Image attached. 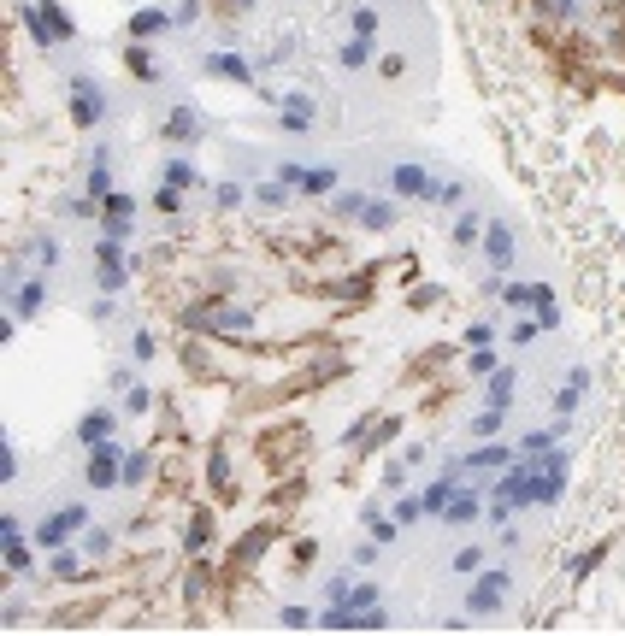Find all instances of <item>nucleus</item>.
Returning <instances> with one entry per match:
<instances>
[{
  "instance_id": "1",
  "label": "nucleus",
  "mask_w": 625,
  "mask_h": 636,
  "mask_svg": "<svg viewBox=\"0 0 625 636\" xmlns=\"http://www.w3.org/2000/svg\"><path fill=\"white\" fill-rule=\"evenodd\" d=\"M184 325L213 330V336H248V330H254V312L248 307H189Z\"/></svg>"
},
{
  "instance_id": "2",
  "label": "nucleus",
  "mask_w": 625,
  "mask_h": 636,
  "mask_svg": "<svg viewBox=\"0 0 625 636\" xmlns=\"http://www.w3.org/2000/svg\"><path fill=\"white\" fill-rule=\"evenodd\" d=\"M83 483L89 489H124V454L113 442H95L89 448V466H83Z\"/></svg>"
},
{
  "instance_id": "3",
  "label": "nucleus",
  "mask_w": 625,
  "mask_h": 636,
  "mask_svg": "<svg viewBox=\"0 0 625 636\" xmlns=\"http://www.w3.org/2000/svg\"><path fill=\"white\" fill-rule=\"evenodd\" d=\"M107 118V89L89 83V77H72V124L77 130H95Z\"/></svg>"
},
{
  "instance_id": "4",
  "label": "nucleus",
  "mask_w": 625,
  "mask_h": 636,
  "mask_svg": "<svg viewBox=\"0 0 625 636\" xmlns=\"http://www.w3.org/2000/svg\"><path fill=\"white\" fill-rule=\"evenodd\" d=\"M24 24H30V36L42 47H54V42H65L72 36V24H65V13H59L54 0H36V6H24Z\"/></svg>"
},
{
  "instance_id": "5",
  "label": "nucleus",
  "mask_w": 625,
  "mask_h": 636,
  "mask_svg": "<svg viewBox=\"0 0 625 636\" xmlns=\"http://www.w3.org/2000/svg\"><path fill=\"white\" fill-rule=\"evenodd\" d=\"M390 189L407 195V200H442V189H449V183H437L425 165H396V171H390Z\"/></svg>"
},
{
  "instance_id": "6",
  "label": "nucleus",
  "mask_w": 625,
  "mask_h": 636,
  "mask_svg": "<svg viewBox=\"0 0 625 636\" xmlns=\"http://www.w3.org/2000/svg\"><path fill=\"white\" fill-rule=\"evenodd\" d=\"M72 530H83V507H59L54 519H42L36 524V542H42V548H65Z\"/></svg>"
},
{
  "instance_id": "7",
  "label": "nucleus",
  "mask_w": 625,
  "mask_h": 636,
  "mask_svg": "<svg viewBox=\"0 0 625 636\" xmlns=\"http://www.w3.org/2000/svg\"><path fill=\"white\" fill-rule=\"evenodd\" d=\"M501 601H508V572H484V578L472 583V595H467L472 613H496Z\"/></svg>"
},
{
  "instance_id": "8",
  "label": "nucleus",
  "mask_w": 625,
  "mask_h": 636,
  "mask_svg": "<svg viewBox=\"0 0 625 636\" xmlns=\"http://www.w3.org/2000/svg\"><path fill=\"white\" fill-rule=\"evenodd\" d=\"M484 259H490L496 271L513 266V230L501 225V218H496V225H484Z\"/></svg>"
},
{
  "instance_id": "9",
  "label": "nucleus",
  "mask_w": 625,
  "mask_h": 636,
  "mask_svg": "<svg viewBox=\"0 0 625 636\" xmlns=\"http://www.w3.org/2000/svg\"><path fill=\"white\" fill-rule=\"evenodd\" d=\"M42 301H47V283L42 277H24L13 289V318H36V312H42Z\"/></svg>"
},
{
  "instance_id": "10",
  "label": "nucleus",
  "mask_w": 625,
  "mask_h": 636,
  "mask_svg": "<svg viewBox=\"0 0 625 636\" xmlns=\"http://www.w3.org/2000/svg\"><path fill=\"white\" fill-rule=\"evenodd\" d=\"M113 412H107V407H95V412H83V424H77V442H83V448H95V442H107V437H113Z\"/></svg>"
},
{
  "instance_id": "11",
  "label": "nucleus",
  "mask_w": 625,
  "mask_h": 636,
  "mask_svg": "<svg viewBox=\"0 0 625 636\" xmlns=\"http://www.w3.org/2000/svg\"><path fill=\"white\" fill-rule=\"evenodd\" d=\"M478 507H484L478 489H455V495H449V507H442V519H449V524H472V519H478Z\"/></svg>"
},
{
  "instance_id": "12",
  "label": "nucleus",
  "mask_w": 625,
  "mask_h": 636,
  "mask_svg": "<svg viewBox=\"0 0 625 636\" xmlns=\"http://www.w3.org/2000/svg\"><path fill=\"white\" fill-rule=\"evenodd\" d=\"M207 478H213L218 501H230V495H236V483H230V454H225V448H213V460H207Z\"/></svg>"
},
{
  "instance_id": "13",
  "label": "nucleus",
  "mask_w": 625,
  "mask_h": 636,
  "mask_svg": "<svg viewBox=\"0 0 625 636\" xmlns=\"http://www.w3.org/2000/svg\"><path fill=\"white\" fill-rule=\"evenodd\" d=\"M513 383H519L513 371H490V383H484V407H508V401H513Z\"/></svg>"
},
{
  "instance_id": "14",
  "label": "nucleus",
  "mask_w": 625,
  "mask_h": 636,
  "mask_svg": "<svg viewBox=\"0 0 625 636\" xmlns=\"http://www.w3.org/2000/svg\"><path fill=\"white\" fill-rule=\"evenodd\" d=\"M166 24H171V13H154V6H148V13L130 18V36H136V42H148V36H159Z\"/></svg>"
},
{
  "instance_id": "15",
  "label": "nucleus",
  "mask_w": 625,
  "mask_h": 636,
  "mask_svg": "<svg viewBox=\"0 0 625 636\" xmlns=\"http://www.w3.org/2000/svg\"><path fill=\"white\" fill-rule=\"evenodd\" d=\"M207 71H213V77H236V83H248V77H254V71L242 65L236 54H207Z\"/></svg>"
},
{
  "instance_id": "16",
  "label": "nucleus",
  "mask_w": 625,
  "mask_h": 636,
  "mask_svg": "<svg viewBox=\"0 0 625 636\" xmlns=\"http://www.w3.org/2000/svg\"><path fill=\"white\" fill-rule=\"evenodd\" d=\"M0 554H6V572H13V578H24V572H30V548H24V537H0Z\"/></svg>"
},
{
  "instance_id": "17",
  "label": "nucleus",
  "mask_w": 625,
  "mask_h": 636,
  "mask_svg": "<svg viewBox=\"0 0 625 636\" xmlns=\"http://www.w3.org/2000/svg\"><path fill=\"white\" fill-rule=\"evenodd\" d=\"M295 189H301V195H330V189H337V171L312 165V171H301V177H295Z\"/></svg>"
},
{
  "instance_id": "18",
  "label": "nucleus",
  "mask_w": 625,
  "mask_h": 636,
  "mask_svg": "<svg viewBox=\"0 0 625 636\" xmlns=\"http://www.w3.org/2000/svg\"><path fill=\"white\" fill-rule=\"evenodd\" d=\"M501 471L508 466V448H478V454H467V460H460V471Z\"/></svg>"
},
{
  "instance_id": "19",
  "label": "nucleus",
  "mask_w": 625,
  "mask_h": 636,
  "mask_svg": "<svg viewBox=\"0 0 625 636\" xmlns=\"http://www.w3.org/2000/svg\"><path fill=\"white\" fill-rule=\"evenodd\" d=\"M366 59H372V36H355V42H348V47L337 54V65H342V71H360Z\"/></svg>"
},
{
  "instance_id": "20",
  "label": "nucleus",
  "mask_w": 625,
  "mask_h": 636,
  "mask_svg": "<svg viewBox=\"0 0 625 636\" xmlns=\"http://www.w3.org/2000/svg\"><path fill=\"white\" fill-rule=\"evenodd\" d=\"M124 65H130V77H142V83H154V77H159V71H154V54H148L142 42H136V47L124 54Z\"/></svg>"
},
{
  "instance_id": "21",
  "label": "nucleus",
  "mask_w": 625,
  "mask_h": 636,
  "mask_svg": "<svg viewBox=\"0 0 625 636\" xmlns=\"http://www.w3.org/2000/svg\"><path fill=\"white\" fill-rule=\"evenodd\" d=\"M207 537H213V519H207V513H195V519L184 524V548H189V554L207 548Z\"/></svg>"
},
{
  "instance_id": "22",
  "label": "nucleus",
  "mask_w": 625,
  "mask_h": 636,
  "mask_svg": "<svg viewBox=\"0 0 625 636\" xmlns=\"http://www.w3.org/2000/svg\"><path fill=\"white\" fill-rule=\"evenodd\" d=\"M195 130H201V124H195V113H189V106H177V113L166 118V136H171V141H189Z\"/></svg>"
},
{
  "instance_id": "23",
  "label": "nucleus",
  "mask_w": 625,
  "mask_h": 636,
  "mask_svg": "<svg viewBox=\"0 0 625 636\" xmlns=\"http://www.w3.org/2000/svg\"><path fill=\"white\" fill-rule=\"evenodd\" d=\"M472 242H484V225H478V212H460L455 218V248H472Z\"/></svg>"
},
{
  "instance_id": "24",
  "label": "nucleus",
  "mask_w": 625,
  "mask_h": 636,
  "mask_svg": "<svg viewBox=\"0 0 625 636\" xmlns=\"http://www.w3.org/2000/svg\"><path fill=\"white\" fill-rule=\"evenodd\" d=\"M360 225H366V230H390V225H396V207H384V200H366Z\"/></svg>"
},
{
  "instance_id": "25",
  "label": "nucleus",
  "mask_w": 625,
  "mask_h": 636,
  "mask_svg": "<svg viewBox=\"0 0 625 636\" xmlns=\"http://www.w3.org/2000/svg\"><path fill=\"white\" fill-rule=\"evenodd\" d=\"M166 183H177V189H195V183H201V171L189 165V159H166Z\"/></svg>"
},
{
  "instance_id": "26",
  "label": "nucleus",
  "mask_w": 625,
  "mask_h": 636,
  "mask_svg": "<svg viewBox=\"0 0 625 636\" xmlns=\"http://www.w3.org/2000/svg\"><path fill=\"white\" fill-rule=\"evenodd\" d=\"M330 607H378V583H355V589H348V601H330Z\"/></svg>"
},
{
  "instance_id": "27",
  "label": "nucleus",
  "mask_w": 625,
  "mask_h": 636,
  "mask_svg": "<svg viewBox=\"0 0 625 636\" xmlns=\"http://www.w3.org/2000/svg\"><path fill=\"white\" fill-rule=\"evenodd\" d=\"M366 200H372V195H355V189H348V195L330 200V212H337V218H360V212H366Z\"/></svg>"
},
{
  "instance_id": "28",
  "label": "nucleus",
  "mask_w": 625,
  "mask_h": 636,
  "mask_svg": "<svg viewBox=\"0 0 625 636\" xmlns=\"http://www.w3.org/2000/svg\"><path fill=\"white\" fill-rule=\"evenodd\" d=\"M578 395H584V371H572V377H567V389L554 395V407H561V412H572V407H578Z\"/></svg>"
},
{
  "instance_id": "29",
  "label": "nucleus",
  "mask_w": 625,
  "mask_h": 636,
  "mask_svg": "<svg viewBox=\"0 0 625 636\" xmlns=\"http://www.w3.org/2000/svg\"><path fill=\"white\" fill-rule=\"evenodd\" d=\"M154 207H159V212H184V189H177V183H159V189H154Z\"/></svg>"
},
{
  "instance_id": "30",
  "label": "nucleus",
  "mask_w": 625,
  "mask_h": 636,
  "mask_svg": "<svg viewBox=\"0 0 625 636\" xmlns=\"http://www.w3.org/2000/svg\"><path fill=\"white\" fill-rule=\"evenodd\" d=\"M89 195H95V200H107V195H113V177H107V159H95V171H89Z\"/></svg>"
},
{
  "instance_id": "31",
  "label": "nucleus",
  "mask_w": 625,
  "mask_h": 636,
  "mask_svg": "<svg viewBox=\"0 0 625 636\" xmlns=\"http://www.w3.org/2000/svg\"><path fill=\"white\" fill-rule=\"evenodd\" d=\"M501 430V407H484L478 419H472V437H496Z\"/></svg>"
},
{
  "instance_id": "32",
  "label": "nucleus",
  "mask_w": 625,
  "mask_h": 636,
  "mask_svg": "<svg viewBox=\"0 0 625 636\" xmlns=\"http://www.w3.org/2000/svg\"><path fill=\"white\" fill-rule=\"evenodd\" d=\"M148 407H154L148 383H130V389H124V412H148Z\"/></svg>"
},
{
  "instance_id": "33",
  "label": "nucleus",
  "mask_w": 625,
  "mask_h": 636,
  "mask_svg": "<svg viewBox=\"0 0 625 636\" xmlns=\"http://www.w3.org/2000/svg\"><path fill=\"white\" fill-rule=\"evenodd\" d=\"M396 519H401V524H419V519H425V501H419V495H401Z\"/></svg>"
},
{
  "instance_id": "34",
  "label": "nucleus",
  "mask_w": 625,
  "mask_h": 636,
  "mask_svg": "<svg viewBox=\"0 0 625 636\" xmlns=\"http://www.w3.org/2000/svg\"><path fill=\"white\" fill-rule=\"evenodd\" d=\"M142 478H148V460L142 454H124V489H136Z\"/></svg>"
},
{
  "instance_id": "35",
  "label": "nucleus",
  "mask_w": 625,
  "mask_h": 636,
  "mask_svg": "<svg viewBox=\"0 0 625 636\" xmlns=\"http://www.w3.org/2000/svg\"><path fill=\"white\" fill-rule=\"evenodd\" d=\"M366 530H372V542H384V548H390V542L401 537L396 524H390V519H378V513H372V519H366Z\"/></svg>"
},
{
  "instance_id": "36",
  "label": "nucleus",
  "mask_w": 625,
  "mask_h": 636,
  "mask_svg": "<svg viewBox=\"0 0 625 636\" xmlns=\"http://www.w3.org/2000/svg\"><path fill=\"white\" fill-rule=\"evenodd\" d=\"M289 200V183L278 177V183H260V207H284Z\"/></svg>"
},
{
  "instance_id": "37",
  "label": "nucleus",
  "mask_w": 625,
  "mask_h": 636,
  "mask_svg": "<svg viewBox=\"0 0 625 636\" xmlns=\"http://www.w3.org/2000/svg\"><path fill=\"white\" fill-rule=\"evenodd\" d=\"M130 353H136V366H148V360H154V336L136 330V336H130Z\"/></svg>"
},
{
  "instance_id": "38",
  "label": "nucleus",
  "mask_w": 625,
  "mask_h": 636,
  "mask_svg": "<svg viewBox=\"0 0 625 636\" xmlns=\"http://www.w3.org/2000/svg\"><path fill=\"white\" fill-rule=\"evenodd\" d=\"M355 36H378V13H372V6L355 13Z\"/></svg>"
},
{
  "instance_id": "39",
  "label": "nucleus",
  "mask_w": 625,
  "mask_h": 636,
  "mask_svg": "<svg viewBox=\"0 0 625 636\" xmlns=\"http://www.w3.org/2000/svg\"><path fill=\"white\" fill-rule=\"evenodd\" d=\"M213 195H218V207H242V200H248V195H242V183H218Z\"/></svg>"
},
{
  "instance_id": "40",
  "label": "nucleus",
  "mask_w": 625,
  "mask_h": 636,
  "mask_svg": "<svg viewBox=\"0 0 625 636\" xmlns=\"http://www.w3.org/2000/svg\"><path fill=\"white\" fill-rule=\"evenodd\" d=\"M478 565H484V548H460L455 554V572H478Z\"/></svg>"
},
{
  "instance_id": "41",
  "label": "nucleus",
  "mask_w": 625,
  "mask_h": 636,
  "mask_svg": "<svg viewBox=\"0 0 625 636\" xmlns=\"http://www.w3.org/2000/svg\"><path fill=\"white\" fill-rule=\"evenodd\" d=\"M472 371H478V377H490V371H496V353H490V348H472Z\"/></svg>"
},
{
  "instance_id": "42",
  "label": "nucleus",
  "mask_w": 625,
  "mask_h": 636,
  "mask_svg": "<svg viewBox=\"0 0 625 636\" xmlns=\"http://www.w3.org/2000/svg\"><path fill=\"white\" fill-rule=\"evenodd\" d=\"M47 572H54V578H72V572H77V554H54V560H47Z\"/></svg>"
},
{
  "instance_id": "43",
  "label": "nucleus",
  "mask_w": 625,
  "mask_h": 636,
  "mask_svg": "<svg viewBox=\"0 0 625 636\" xmlns=\"http://www.w3.org/2000/svg\"><path fill=\"white\" fill-rule=\"evenodd\" d=\"M36 259H42V266H47V271H54V266H59V242H54V236H47V242H42V248H36Z\"/></svg>"
},
{
  "instance_id": "44",
  "label": "nucleus",
  "mask_w": 625,
  "mask_h": 636,
  "mask_svg": "<svg viewBox=\"0 0 625 636\" xmlns=\"http://www.w3.org/2000/svg\"><path fill=\"white\" fill-rule=\"evenodd\" d=\"M0 537H24V519H18V513H0Z\"/></svg>"
},
{
  "instance_id": "45",
  "label": "nucleus",
  "mask_w": 625,
  "mask_h": 636,
  "mask_svg": "<svg viewBox=\"0 0 625 636\" xmlns=\"http://www.w3.org/2000/svg\"><path fill=\"white\" fill-rule=\"evenodd\" d=\"M284 631H307V607H284Z\"/></svg>"
}]
</instances>
